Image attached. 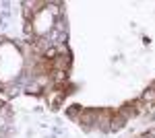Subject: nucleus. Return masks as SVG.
Returning <instances> with one entry per match:
<instances>
[{
    "mask_svg": "<svg viewBox=\"0 0 155 138\" xmlns=\"http://www.w3.org/2000/svg\"><path fill=\"white\" fill-rule=\"evenodd\" d=\"M122 126H124V117H122V115H118V117L112 120V130H120Z\"/></svg>",
    "mask_w": 155,
    "mask_h": 138,
    "instance_id": "obj_1",
    "label": "nucleus"
},
{
    "mask_svg": "<svg viewBox=\"0 0 155 138\" xmlns=\"http://www.w3.org/2000/svg\"><path fill=\"white\" fill-rule=\"evenodd\" d=\"M153 99H155V91H153V89L145 91V95H143V101H153Z\"/></svg>",
    "mask_w": 155,
    "mask_h": 138,
    "instance_id": "obj_2",
    "label": "nucleus"
},
{
    "mask_svg": "<svg viewBox=\"0 0 155 138\" xmlns=\"http://www.w3.org/2000/svg\"><path fill=\"white\" fill-rule=\"evenodd\" d=\"M46 56H56V50H54V47H52V50H48V52H46Z\"/></svg>",
    "mask_w": 155,
    "mask_h": 138,
    "instance_id": "obj_3",
    "label": "nucleus"
}]
</instances>
